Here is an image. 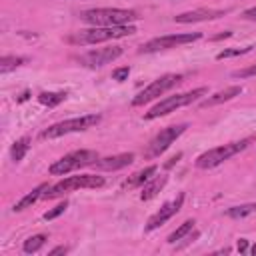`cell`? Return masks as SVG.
Instances as JSON below:
<instances>
[{
  "mask_svg": "<svg viewBox=\"0 0 256 256\" xmlns=\"http://www.w3.org/2000/svg\"><path fill=\"white\" fill-rule=\"evenodd\" d=\"M226 12L224 10H216V8H196V10H190V12H182L178 16H174L176 22L180 24H190V22H204V20H214V18H220L224 16Z\"/></svg>",
  "mask_w": 256,
  "mask_h": 256,
  "instance_id": "4fadbf2b",
  "label": "cell"
},
{
  "mask_svg": "<svg viewBox=\"0 0 256 256\" xmlns=\"http://www.w3.org/2000/svg\"><path fill=\"white\" fill-rule=\"evenodd\" d=\"M24 62H26V58H22V56H2V60H0V72L4 74V72L12 70V68H16L20 64H24Z\"/></svg>",
  "mask_w": 256,
  "mask_h": 256,
  "instance_id": "cb8c5ba5",
  "label": "cell"
},
{
  "mask_svg": "<svg viewBox=\"0 0 256 256\" xmlns=\"http://www.w3.org/2000/svg\"><path fill=\"white\" fill-rule=\"evenodd\" d=\"M134 162V154L132 152H122V154H114V156H106V158H98L92 166H96L98 170H120L128 164Z\"/></svg>",
  "mask_w": 256,
  "mask_h": 256,
  "instance_id": "5bb4252c",
  "label": "cell"
},
{
  "mask_svg": "<svg viewBox=\"0 0 256 256\" xmlns=\"http://www.w3.org/2000/svg\"><path fill=\"white\" fill-rule=\"evenodd\" d=\"M68 252V248L66 246H56V248H52L50 252H48V256H56V254H66Z\"/></svg>",
  "mask_w": 256,
  "mask_h": 256,
  "instance_id": "f546056e",
  "label": "cell"
},
{
  "mask_svg": "<svg viewBox=\"0 0 256 256\" xmlns=\"http://www.w3.org/2000/svg\"><path fill=\"white\" fill-rule=\"evenodd\" d=\"M178 158H180V154H176V156H174V158H170V160H168V162H166V168H170V166H174V164H176V162H178Z\"/></svg>",
  "mask_w": 256,
  "mask_h": 256,
  "instance_id": "1f68e13d",
  "label": "cell"
},
{
  "mask_svg": "<svg viewBox=\"0 0 256 256\" xmlns=\"http://www.w3.org/2000/svg\"><path fill=\"white\" fill-rule=\"evenodd\" d=\"M80 20L90 26H124L138 20V14L124 8H90L80 12Z\"/></svg>",
  "mask_w": 256,
  "mask_h": 256,
  "instance_id": "7a4b0ae2",
  "label": "cell"
},
{
  "mask_svg": "<svg viewBox=\"0 0 256 256\" xmlns=\"http://www.w3.org/2000/svg\"><path fill=\"white\" fill-rule=\"evenodd\" d=\"M208 94V88L206 86H200V88H194V90H188V92H182V94H174V96H166L164 100H160L156 106H152L144 118L146 120H154V118H160V116H166L170 112H176L178 108L182 106H188L192 102H196L200 96H206Z\"/></svg>",
  "mask_w": 256,
  "mask_h": 256,
  "instance_id": "3957f363",
  "label": "cell"
},
{
  "mask_svg": "<svg viewBox=\"0 0 256 256\" xmlns=\"http://www.w3.org/2000/svg\"><path fill=\"white\" fill-rule=\"evenodd\" d=\"M136 32L134 26L124 24V26H92L86 30H78L74 34H70L66 40L70 44H98V42H108V40H116V38H124V36H132Z\"/></svg>",
  "mask_w": 256,
  "mask_h": 256,
  "instance_id": "6da1fadb",
  "label": "cell"
},
{
  "mask_svg": "<svg viewBox=\"0 0 256 256\" xmlns=\"http://www.w3.org/2000/svg\"><path fill=\"white\" fill-rule=\"evenodd\" d=\"M200 38H202V34H200V32L158 36V38H152V40H148L146 44H142L140 52H144V54H150V52H160V50L176 48V46H182V44H188V42H196V40H200Z\"/></svg>",
  "mask_w": 256,
  "mask_h": 256,
  "instance_id": "30bf717a",
  "label": "cell"
},
{
  "mask_svg": "<svg viewBox=\"0 0 256 256\" xmlns=\"http://www.w3.org/2000/svg\"><path fill=\"white\" fill-rule=\"evenodd\" d=\"M188 128V124H174V126H168L164 130H160L150 142H148V148L144 152L146 158H158L162 152H166L170 148V144L184 134V130Z\"/></svg>",
  "mask_w": 256,
  "mask_h": 256,
  "instance_id": "9c48e42d",
  "label": "cell"
},
{
  "mask_svg": "<svg viewBox=\"0 0 256 256\" xmlns=\"http://www.w3.org/2000/svg\"><path fill=\"white\" fill-rule=\"evenodd\" d=\"M242 18H244V20H256V6L244 10V12H242Z\"/></svg>",
  "mask_w": 256,
  "mask_h": 256,
  "instance_id": "f1b7e54d",
  "label": "cell"
},
{
  "mask_svg": "<svg viewBox=\"0 0 256 256\" xmlns=\"http://www.w3.org/2000/svg\"><path fill=\"white\" fill-rule=\"evenodd\" d=\"M64 98H66V92H40L38 94V102L44 104V106H48V108L60 104Z\"/></svg>",
  "mask_w": 256,
  "mask_h": 256,
  "instance_id": "7402d4cb",
  "label": "cell"
},
{
  "mask_svg": "<svg viewBox=\"0 0 256 256\" xmlns=\"http://www.w3.org/2000/svg\"><path fill=\"white\" fill-rule=\"evenodd\" d=\"M68 208V202L64 200V202H60L58 206H54L52 210H48V212H44V220H54V218H58L60 214H64V210Z\"/></svg>",
  "mask_w": 256,
  "mask_h": 256,
  "instance_id": "484cf974",
  "label": "cell"
},
{
  "mask_svg": "<svg viewBox=\"0 0 256 256\" xmlns=\"http://www.w3.org/2000/svg\"><path fill=\"white\" fill-rule=\"evenodd\" d=\"M252 46H244V48H228V50H222L216 54V60H226V58H232V56H240V54H246L250 52Z\"/></svg>",
  "mask_w": 256,
  "mask_h": 256,
  "instance_id": "d4e9b609",
  "label": "cell"
},
{
  "mask_svg": "<svg viewBox=\"0 0 256 256\" xmlns=\"http://www.w3.org/2000/svg\"><path fill=\"white\" fill-rule=\"evenodd\" d=\"M128 74H130V68H128V66H120V68L112 70V78H114V80H118V82L128 80Z\"/></svg>",
  "mask_w": 256,
  "mask_h": 256,
  "instance_id": "4316f807",
  "label": "cell"
},
{
  "mask_svg": "<svg viewBox=\"0 0 256 256\" xmlns=\"http://www.w3.org/2000/svg\"><path fill=\"white\" fill-rule=\"evenodd\" d=\"M46 240H48V236H46V234H34V236H30V238H26V240H24L22 250H24L26 254H36V252L46 244Z\"/></svg>",
  "mask_w": 256,
  "mask_h": 256,
  "instance_id": "ffe728a7",
  "label": "cell"
},
{
  "mask_svg": "<svg viewBox=\"0 0 256 256\" xmlns=\"http://www.w3.org/2000/svg\"><path fill=\"white\" fill-rule=\"evenodd\" d=\"M236 250H238V252H246V250H248V240L240 238V240H238V244H236Z\"/></svg>",
  "mask_w": 256,
  "mask_h": 256,
  "instance_id": "4dcf8cb0",
  "label": "cell"
},
{
  "mask_svg": "<svg viewBox=\"0 0 256 256\" xmlns=\"http://www.w3.org/2000/svg\"><path fill=\"white\" fill-rule=\"evenodd\" d=\"M234 78H250V76H256V64L248 66V68H242V70H236L232 72Z\"/></svg>",
  "mask_w": 256,
  "mask_h": 256,
  "instance_id": "83f0119b",
  "label": "cell"
},
{
  "mask_svg": "<svg viewBox=\"0 0 256 256\" xmlns=\"http://www.w3.org/2000/svg\"><path fill=\"white\" fill-rule=\"evenodd\" d=\"M248 144H250V140H248V138H244V140H238V142H228V144H222V146L210 148V150H206L204 154H200V156L196 158V162H194V164H196V168H202V170L216 168V166H220L224 160H228V158L236 156L238 152H242Z\"/></svg>",
  "mask_w": 256,
  "mask_h": 256,
  "instance_id": "8992f818",
  "label": "cell"
},
{
  "mask_svg": "<svg viewBox=\"0 0 256 256\" xmlns=\"http://www.w3.org/2000/svg\"><path fill=\"white\" fill-rule=\"evenodd\" d=\"M156 170H158V166L156 164H152V166H146V168H142V170H138V172H134L132 176H128L124 182H122V188H138V186H144L154 174H156Z\"/></svg>",
  "mask_w": 256,
  "mask_h": 256,
  "instance_id": "9a60e30c",
  "label": "cell"
},
{
  "mask_svg": "<svg viewBox=\"0 0 256 256\" xmlns=\"http://www.w3.org/2000/svg\"><path fill=\"white\" fill-rule=\"evenodd\" d=\"M168 182V178L166 176H158V178H154V180H148L144 186H142V192H140V200H150V198H154L162 188H164V184Z\"/></svg>",
  "mask_w": 256,
  "mask_h": 256,
  "instance_id": "ac0fdd59",
  "label": "cell"
},
{
  "mask_svg": "<svg viewBox=\"0 0 256 256\" xmlns=\"http://www.w3.org/2000/svg\"><path fill=\"white\" fill-rule=\"evenodd\" d=\"M252 212H256V204H240V206L228 208V210H226V216H228V218H234V220H240V218L250 216Z\"/></svg>",
  "mask_w": 256,
  "mask_h": 256,
  "instance_id": "44dd1931",
  "label": "cell"
},
{
  "mask_svg": "<svg viewBox=\"0 0 256 256\" xmlns=\"http://www.w3.org/2000/svg\"><path fill=\"white\" fill-rule=\"evenodd\" d=\"M182 202H184V194H178L174 200H170V202H166L158 212H154L150 218H148V222H146V226H144V230L146 232H152V230H156V228H160L164 222H168L174 214H178V210L182 208Z\"/></svg>",
  "mask_w": 256,
  "mask_h": 256,
  "instance_id": "7c38bea8",
  "label": "cell"
},
{
  "mask_svg": "<svg viewBox=\"0 0 256 256\" xmlns=\"http://www.w3.org/2000/svg\"><path fill=\"white\" fill-rule=\"evenodd\" d=\"M98 160V152L96 150H74L66 156H62L60 160H56L54 164H50L48 172L52 176H64L72 170L84 168V166H92Z\"/></svg>",
  "mask_w": 256,
  "mask_h": 256,
  "instance_id": "52a82bcc",
  "label": "cell"
},
{
  "mask_svg": "<svg viewBox=\"0 0 256 256\" xmlns=\"http://www.w3.org/2000/svg\"><path fill=\"white\" fill-rule=\"evenodd\" d=\"M98 122H100V114H86V116L62 120V122H56V124L48 126L46 130H42L40 138H42V140H54V138H60V136H66V134L84 132V130L96 126Z\"/></svg>",
  "mask_w": 256,
  "mask_h": 256,
  "instance_id": "5b68a950",
  "label": "cell"
},
{
  "mask_svg": "<svg viewBox=\"0 0 256 256\" xmlns=\"http://www.w3.org/2000/svg\"><path fill=\"white\" fill-rule=\"evenodd\" d=\"M194 224H196L194 220H186V222H182V224H180V226H178V228L168 236V244H176L178 240H182V238H184V236L194 228Z\"/></svg>",
  "mask_w": 256,
  "mask_h": 256,
  "instance_id": "603a6c76",
  "label": "cell"
},
{
  "mask_svg": "<svg viewBox=\"0 0 256 256\" xmlns=\"http://www.w3.org/2000/svg\"><path fill=\"white\" fill-rule=\"evenodd\" d=\"M250 254H254V256H256V244H254V246L250 248Z\"/></svg>",
  "mask_w": 256,
  "mask_h": 256,
  "instance_id": "d6a6232c",
  "label": "cell"
},
{
  "mask_svg": "<svg viewBox=\"0 0 256 256\" xmlns=\"http://www.w3.org/2000/svg\"><path fill=\"white\" fill-rule=\"evenodd\" d=\"M28 150H30V138H28V136L18 138V140L12 144V148H10V158H12L14 162H20V160L26 156Z\"/></svg>",
  "mask_w": 256,
  "mask_h": 256,
  "instance_id": "d6986e66",
  "label": "cell"
},
{
  "mask_svg": "<svg viewBox=\"0 0 256 256\" xmlns=\"http://www.w3.org/2000/svg\"><path fill=\"white\" fill-rule=\"evenodd\" d=\"M240 94H242V86H230V88H224V90H220V92L208 96L200 106H202V108H206V106H216V104L226 102V100H232V98H236V96H240Z\"/></svg>",
  "mask_w": 256,
  "mask_h": 256,
  "instance_id": "e0dca14e",
  "label": "cell"
},
{
  "mask_svg": "<svg viewBox=\"0 0 256 256\" xmlns=\"http://www.w3.org/2000/svg\"><path fill=\"white\" fill-rule=\"evenodd\" d=\"M104 186V176H96V174H80V176H68L52 186H48V190L44 192L42 198L46 200H54V198H60L68 192H74V190H82V188H100Z\"/></svg>",
  "mask_w": 256,
  "mask_h": 256,
  "instance_id": "277c9868",
  "label": "cell"
},
{
  "mask_svg": "<svg viewBox=\"0 0 256 256\" xmlns=\"http://www.w3.org/2000/svg\"><path fill=\"white\" fill-rule=\"evenodd\" d=\"M182 82V74H164L160 78H156L154 82H150L144 90H140L134 98H132V106H142L158 96H162L164 92H168L170 88H174L176 84Z\"/></svg>",
  "mask_w": 256,
  "mask_h": 256,
  "instance_id": "ba28073f",
  "label": "cell"
},
{
  "mask_svg": "<svg viewBox=\"0 0 256 256\" xmlns=\"http://www.w3.org/2000/svg\"><path fill=\"white\" fill-rule=\"evenodd\" d=\"M46 190H48V184H46V182L38 184V186H36L32 192H28L26 196H22V198H20V200L14 204V208H12V210H14V212H22V210L30 208L32 204H36V202H38V200L44 196V192H46Z\"/></svg>",
  "mask_w": 256,
  "mask_h": 256,
  "instance_id": "2e32d148",
  "label": "cell"
},
{
  "mask_svg": "<svg viewBox=\"0 0 256 256\" xmlns=\"http://www.w3.org/2000/svg\"><path fill=\"white\" fill-rule=\"evenodd\" d=\"M122 46H108V48H96V50H90L86 54H82L78 58V62L86 68H100L104 64H110L114 62L116 58L122 56Z\"/></svg>",
  "mask_w": 256,
  "mask_h": 256,
  "instance_id": "8fae6325",
  "label": "cell"
}]
</instances>
